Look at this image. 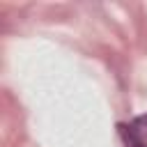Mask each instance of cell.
<instances>
[{
  "label": "cell",
  "instance_id": "1",
  "mask_svg": "<svg viewBox=\"0 0 147 147\" xmlns=\"http://www.w3.org/2000/svg\"><path fill=\"white\" fill-rule=\"evenodd\" d=\"M117 131L122 136L124 147H147V113H142L129 122H119Z\"/></svg>",
  "mask_w": 147,
  "mask_h": 147
}]
</instances>
